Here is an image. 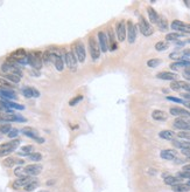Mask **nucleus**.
Segmentation results:
<instances>
[{"mask_svg":"<svg viewBox=\"0 0 190 192\" xmlns=\"http://www.w3.org/2000/svg\"><path fill=\"white\" fill-rule=\"evenodd\" d=\"M42 54L41 52H33V53H27V59H28V65H31L34 69H41L43 61H42Z\"/></svg>","mask_w":190,"mask_h":192,"instance_id":"nucleus-1","label":"nucleus"},{"mask_svg":"<svg viewBox=\"0 0 190 192\" xmlns=\"http://www.w3.org/2000/svg\"><path fill=\"white\" fill-rule=\"evenodd\" d=\"M138 27L141 32V34L145 37H151L153 33H154V28L153 26H151V23H148L144 16H139V23H138Z\"/></svg>","mask_w":190,"mask_h":192,"instance_id":"nucleus-2","label":"nucleus"},{"mask_svg":"<svg viewBox=\"0 0 190 192\" xmlns=\"http://www.w3.org/2000/svg\"><path fill=\"white\" fill-rule=\"evenodd\" d=\"M89 49H90V54H91V58L93 60H98L99 56H100V47H99L98 42L96 41V39L93 37L89 38Z\"/></svg>","mask_w":190,"mask_h":192,"instance_id":"nucleus-3","label":"nucleus"},{"mask_svg":"<svg viewBox=\"0 0 190 192\" xmlns=\"http://www.w3.org/2000/svg\"><path fill=\"white\" fill-rule=\"evenodd\" d=\"M127 40H128L129 44H134L135 42V40H137V34H138V27L134 25V23H132L131 20H129L128 23H127Z\"/></svg>","mask_w":190,"mask_h":192,"instance_id":"nucleus-4","label":"nucleus"},{"mask_svg":"<svg viewBox=\"0 0 190 192\" xmlns=\"http://www.w3.org/2000/svg\"><path fill=\"white\" fill-rule=\"evenodd\" d=\"M115 38L120 42H122L126 39V23L124 20L119 21L115 26Z\"/></svg>","mask_w":190,"mask_h":192,"instance_id":"nucleus-5","label":"nucleus"},{"mask_svg":"<svg viewBox=\"0 0 190 192\" xmlns=\"http://www.w3.org/2000/svg\"><path fill=\"white\" fill-rule=\"evenodd\" d=\"M74 53L76 55L77 61H79L81 63H83L85 61V58H86V53H85V47L82 42H77L74 48Z\"/></svg>","mask_w":190,"mask_h":192,"instance_id":"nucleus-6","label":"nucleus"},{"mask_svg":"<svg viewBox=\"0 0 190 192\" xmlns=\"http://www.w3.org/2000/svg\"><path fill=\"white\" fill-rule=\"evenodd\" d=\"M26 176H38L42 171V165L40 164H29L27 166H23Z\"/></svg>","mask_w":190,"mask_h":192,"instance_id":"nucleus-7","label":"nucleus"},{"mask_svg":"<svg viewBox=\"0 0 190 192\" xmlns=\"http://www.w3.org/2000/svg\"><path fill=\"white\" fill-rule=\"evenodd\" d=\"M64 62L67 63L70 69L75 70L76 69V65H77V58L74 51H70V52H67L65 53V56H64Z\"/></svg>","mask_w":190,"mask_h":192,"instance_id":"nucleus-8","label":"nucleus"},{"mask_svg":"<svg viewBox=\"0 0 190 192\" xmlns=\"http://www.w3.org/2000/svg\"><path fill=\"white\" fill-rule=\"evenodd\" d=\"M98 45L100 47V51L103 53H106L108 51V39H107V35L104 33V32H99L98 33Z\"/></svg>","mask_w":190,"mask_h":192,"instance_id":"nucleus-9","label":"nucleus"},{"mask_svg":"<svg viewBox=\"0 0 190 192\" xmlns=\"http://www.w3.org/2000/svg\"><path fill=\"white\" fill-rule=\"evenodd\" d=\"M170 27L174 30V31L177 32H183V33H190V25H187V23H182L180 20H174Z\"/></svg>","mask_w":190,"mask_h":192,"instance_id":"nucleus-10","label":"nucleus"},{"mask_svg":"<svg viewBox=\"0 0 190 192\" xmlns=\"http://www.w3.org/2000/svg\"><path fill=\"white\" fill-rule=\"evenodd\" d=\"M25 136H27V137H31L32 139H34V141H36L38 143H43L45 142V138H41V137H38V131L34 130L33 128H23L22 130H21Z\"/></svg>","mask_w":190,"mask_h":192,"instance_id":"nucleus-11","label":"nucleus"},{"mask_svg":"<svg viewBox=\"0 0 190 192\" xmlns=\"http://www.w3.org/2000/svg\"><path fill=\"white\" fill-rule=\"evenodd\" d=\"M19 145H20V139L15 138V139L9 141V142H6V143H4V144H1V145H0V149H1V150L9 151V152L12 154L13 151H15V149Z\"/></svg>","mask_w":190,"mask_h":192,"instance_id":"nucleus-12","label":"nucleus"},{"mask_svg":"<svg viewBox=\"0 0 190 192\" xmlns=\"http://www.w3.org/2000/svg\"><path fill=\"white\" fill-rule=\"evenodd\" d=\"M31 182H33V178L31 176H26L21 177V178H18L16 180L13 182V187L14 189H20V187H25L27 184H29Z\"/></svg>","mask_w":190,"mask_h":192,"instance_id":"nucleus-13","label":"nucleus"},{"mask_svg":"<svg viewBox=\"0 0 190 192\" xmlns=\"http://www.w3.org/2000/svg\"><path fill=\"white\" fill-rule=\"evenodd\" d=\"M161 158L162 159H166V161H174L177 156V151L174 149H166V150H162L161 151Z\"/></svg>","mask_w":190,"mask_h":192,"instance_id":"nucleus-14","label":"nucleus"},{"mask_svg":"<svg viewBox=\"0 0 190 192\" xmlns=\"http://www.w3.org/2000/svg\"><path fill=\"white\" fill-rule=\"evenodd\" d=\"M16 94L12 89H0V99L4 100H16Z\"/></svg>","mask_w":190,"mask_h":192,"instance_id":"nucleus-15","label":"nucleus"},{"mask_svg":"<svg viewBox=\"0 0 190 192\" xmlns=\"http://www.w3.org/2000/svg\"><path fill=\"white\" fill-rule=\"evenodd\" d=\"M173 125H174V128L181 129L182 131H190V123H188L187 121H184V120H181V118L175 120Z\"/></svg>","mask_w":190,"mask_h":192,"instance_id":"nucleus-16","label":"nucleus"},{"mask_svg":"<svg viewBox=\"0 0 190 192\" xmlns=\"http://www.w3.org/2000/svg\"><path fill=\"white\" fill-rule=\"evenodd\" d=\"M158 79L160 80H167V81H175L177 79V74L176 73H172V72H161L156 75Z\"/></svg>","mask_w":190,"mask_h":192,"instance_id":"nucleus-17","label":"nucleus"},{"mask_svg":"<svg viewBox=\"0 0 190 192\" xmlns=\"http://www.w3.org/2000/svg\"><path fill=\"white\" fill-rule=\"evenodd\" d=\"M27 56V53H26V51L23 49V48H19V49H16L14 51L13 53L11 54V58L13 59V60H15L16 63L20 61V60H22Z\"/></svg>","mask_w":190,"mask_h":192,"instance_id":"nucleus-18","label":"nucleus"},{"mask_svg":"<svg viewBox=\"0 0 190 192\" xmlns=\"http://www.w3.org/2000/svg\"><path fill=\"white\" fill-rule=\"evenodd\" d=\"M170 114L174 116H184V117H190V111L183 109V108L173 107L170 108Z\"/></svg>","mask_w":190,"mask_h":192,"instance_id":"nucleus-19","label":"nucleus"},{"mask_svg":"<svg viewBox=\"0 0 190 192\" xmlns=\"http://www.w3.org/2000/svg\"><path fill=\"white\" fill-rule=\"evenodd\" d=\"M190 67V61H187V60H180V61H175L174 63L170 65V68L174 70H178L181 68H189Z\"/></svg>","mask_w":190,"mask_h":192,"instance_id":"nucleus-20","label":"nucleus"},{"mask_svg":"<svg viewBox=\"0 0 190 192\" xmlns=\"http://www.w3.org/2000/svg\"><path fill=\"white\" fill-rule=\"evenodd\" d=\"M107 39H108V46L110 48L108 49H111V51H114V49H117V42H115V34L113 33L112 31V28H108L107 30Z\"/></svg>","mask_w":190,"mask_h":192,"instance_id":"nucleus-21","label":"nucleus"},{"mask_svg":"<svg viewBox=\"0 0 190 192\" xmlns=\"http://www.w3.org/2000/svg\"><path fill=\"white\" fill-rule=\"evenodd\" d=\"M152 117L155 121H167L168 114L162 111V110H154L152 113Z\"/></svg>","mask_w":190,"mask_h":192,"instance_id":"nucleus-22","label":"nucleus"},{"mask_svg":"<svg viewBox=\"0 0 190 192\" xmlns=\"http://www.w3.org/2000/svg\"><path fill=\"white\" fill-rule=\"evenodd\" d=\"M147 13H148V16H149V21L152 23H158L159 21L160 16L158 14V12L154 9L153 7H148L147 8Z\"/></svg>","mask_w":190,"mask_h":192,"instance_id":"nucleus-23","label":"nucleus"},{"mask_svg":"<svg viewBox=\"0 0 190 192\" xmlns=\"http://www.w3.org/2000/svg\"><path fill=\"white\" fill-rule=\"evenodd\" d=\"M165 183L167 185L174 186L176 184H181L182 183V178H180V177L177 176H168L165 178Z\"/></svg>","mask_w":190,"mask_h":192,"instance_id":"nucleus-24","label":"nucleus"},{"mask_svg":"<svg viewBox=\"0 0 190 192\" xmlns=\"http://www.w3.org/2000/svg\"><path fill=\"white\" fill-rule=\"evenodd\" d=\"M159 137L166 141H173L175 137V132L172 130H162L159 132Z\"/></svg>","mask_w":190,"mask_h":192,"instance_id":"nucleus-25","label":"nucleus"},{"mask_svg":"<svg viewBox=\"0 0 190 192\" xmlns=\"http://www.w3.org/2000/svg\"><path fill=\"white\" fill-rule=\"evenodd\" d=\"M172 189H173V191L174 192H188L190 191V186L188 184H176L174 186H172Z\"/></svg>","mask_w":190,"mask_h":192,"instance_id":"nucleus-26","label":"nucleus"},{"mask_svg":"<svg viewBox=\"0 0 190 192\" xmlns=\"http://www.w3.org/2000/svg\"><path fill=\"white\" fill-rule=\"evenodd\" d=\"M158 26H159V30L162 32H166L169 28V25H168V21L166 18L163 16H160L159 21H158Z\"/></svg>","mask_w":190,"mask_h":192,"instance_id":"nucleus-27","label":"nucleus"},{"mask_svg":"<svg viewBox=\"0 0 190 192\" xmlns=\"http://www.w3.org/2000/svg\"><path fill=\"white\" fill-rule=\"evenodd\" d=\"M16 159L18 158H14V157H7L2 161V165L5 168H13V166H16Z\"/></svg>","mask_w":190,"mask_h":192,"instance_id":"nucleus-28","label":"nucleus"},{"mask_svg":"<svg viewBox=\"0 0 190 192\" xmlns=\"http://www.w3.org/2000/svg\"><path fill=\"white\" fill-rule=\"evenodd\" d=\"M33 150H34L33 145H25L20 149V151L18 154L21 155V156H29L31 154H33Z\"/></svg>","mask_w":190,"mask_h":192,"instance_id":"nucleus-29","label":"nucleus"},{"mask_svg":"<svg viewBox=\"0 0 190 192\" xmlns=\"http://www.w3.org/2000/svg\"><path fill=\"white\" fill-rule=\"evenodd\" d=\"M5 79L7 80L8 82L14 83V85L19 83V82H20V80H21V77L15 75V74H6V75H5Z\"/></svg>","mask_w":190,"mask_h":192,"instance_id":"nucleus-30","label":"nucleus"},{"mask_svg":"<svg viewBox=\"0 0 190 192\" xmlns=\"http://www.w3.org/2000/svg\"><path fill=\"white\" fill-rule=\"evenodd\" d=\"M183 35L181 34V33H169V34H167L166 35V40L168 41H177L180 38H182Z\"/></svg>","mask_w":190,"mask_h":192,"instance_id":"nucleus-31","label":"nucleus"},{"mask_svg":"<svg viewBox=\"0 0 190 192\" xmlns=\"http://www.w3.org/2000/svg\"><path fill=\"white\" fill-rule=\"evenodd\" d=\"M168 47H169V44H168L167 41H159L155 45V49L159 51V52H163V51L168 49Z\"/></svg>","mask_w":190,"mask_h":192,"instance_id":"nucleus-32","label":"nucleus"},{"mask_svg":"<svg viewBox=\"0 0 190 192\" xmlns=\"http://www.w3.org/2000/svg\"><path fill=\"white\" fill-rule=\"evenodd\" d=\"M0 89H12V83L8 82L5 77L0 76Z\"/></svg>","mask_w":190,"mask_h":192,"instance_id":"nucleus-33","label":"nucleus"},{"mask_svg":"<svg viewBox=\"0 0 190 192\" xmlns=\"http://www.w3.org/2000/svg\"><path fill=\"white\" fill-rule=\"evenodd\" d=\"M6 104H7L8 108L11 109H16V110H23L25 107L22 104H19V103H15V102H12V101H6Z\"/></svg>","mask_w":190,"mask_h":192,"instance_id":"nucleus-34","label":"nucleus"},{"mask_svg":"<svg viewBox=\"0 0 190 192\" xmlns=\"http://www.w3.org/2000/svg\"><path fill=\"white\" fill-rule=\"evenodd\" d=\"M12 130V127L9 123H2L0 124V134H8Z\"/></svg>","mask_w":190,"mask_h":192,"instance_id":"nucleus-35","label":"nucleus"},{"mask_svg":"<svg viewBox=\"0 0 190 192\" xmlns=\"http://www.w3.org/2000/svg\"><path fill=\"white\" fill-rule=\"evenodd\" d=\"M38 186V182H36V180H33V182H31L29 184H27L26 186H25V190H26L27 192H32V191H34Z\"/></svg>","mask_w":190,"mask_h":192,"instance_id":"nucleus-36","label":"nucleus"},{"mask_svg":"<svg viewBox=\"0 0 190 192\" xmlns=\"http://www.w3.org/2000/svg\"><path fill=\"white\" fill-rule=\"evenodd\" d=\"M183 83H184L183 81H174V82L170 83V88L173 90H180L183 88Z\"/></svg>","mask_w":190,"mask_h":192,"instance_id":"nucleus-37","label":"nucleus"},{"mask_svg":"<svg viewBox=\"0 0 190 192\" xmlns=\"http://www.w3.org/2000/svg\"><path fill=\"white\" fill-rule=\"evenodd\" d=\"M161 60L160 59H151V60H148L147 61V66L148 67H151V68H155V67H158L159 65H161Z\"/></svg>","mask_w":190,"mask_h":192,"instance_id":"nucleus-38","label":"nucleus"},{"mask_svg":"<svg viewBox=\"0 0 190 192\" xmlns=\"http://www.w3.org/2000/svg\"><path fill=\"white\" fill-rule=\"evenodd\" d=\"M21 92H22V95L25 97H27V99H31L33 97V94H32V87H23L22 89H21Z\"/></svg>","mask_w":190,"mask_h":192,"instance_id":"nucleus-39","label":"nucleus"},{"mask_svg":"<svg viewBox=\"0 0 190 192\" xmlns=\"http://www.w3.org/2000/svg\"><path fill=\"white\" fill-rule=\"evenodd\" d=\"M28 159H31L33 162H40L42 159V155L40 154V152H33L28 156Z\"/></svg>","mask_w":190,"mask_h":192,"instance_id":"nucleus-40","label":"nucleus"},{"mask_svg":"<svg viewBox=\"0 0 190 192\" xmlns=\"http://www.w3.org/2000/svg\"><path fill=\"white\" fill-rule=\"evenodd\" d=\"M14 175L18 176L19 178H21V177H26V173H25L23 166H16L15 170H14Z\"/></svg>","mask_w":190,"mask_h":192,"instance_id":"nucleus-41","label":"nucleus"},{"mask_svg":"<svg viewBox=\"0 0 190 192\" xmlns=\"http://www.w3.org/2000/svg\"><path fill=\"white\" fill-rule=\"evenodd\" d=\"M82 100H83V96H82V95H77L76 97H74V99H71V100H70V102H69V106L74 107V106H76L77 103H79Z\"/></svg>","mask_w":190,"mask_h":192,"instance_id":"nucleus-42","label":"nucleus"},{"mask_svg":"<svg viewBox=\"0 0 190 192\" xmlns=\"http://www.w3.org/2000/svg\"><path fill=\"white\" fill-rule=\"evenodd\" d=\"M169 58H170V59H174V60H178V61H180V59H181V60H182V59H185V56L183 55V53H176V52L170 54Z\"/></svg>","mask_w":190,"mask_h":192,"instance_id":"nucleus-43","label":"nucleus"},{"mask_svg":"<svg viewBox=\"0 0 190 192\" xmlns=\"http://www.w3.org/2000/svg\"><path fill=\"white\" fill-rule=\"evenodd\" d=\"M177 136H178L180 138L189 139L190 141V132L189 131H180V132L177 134Z\"/></svg>","mask_w":190,"mask_h":192,"instance_id":"nucleus-44","label":"nucleus"},{"mask_svg":"<svg viewBox=\"0 0 190 192\" xmlns=\"http://www.w3.org/2000/svg\"><path fill=\"white\" fill-rule=\"evenodd\" d=\"M7 135H8V137H9V138L15 139V138H16V136L19 135V130H18V129H13V128H12V130L9 131V132H8Z\"/></svg>","mask_w":190,"mask_h":192,"instance_id":"nucleus-45","label":"nucleus"},{"mask_svg":"<svg viewBox=\"0 0 190 192\" xmlns=\"http://www.w3.org/2000/svg\"><path fill=\"white\" fill-rule=\"evenodd\" d=\"M168 101H172V102H176V103H181V104H184L185 101H183L182 99H178V97H174V96H167Z\"/></svg>","mask_w":190,"mask_h":192,"instance_id":"nucleus-46","label":"nucleus"},{"mask_svg":"<svg viewBox=\"0 0 190 192\" xmlns=\"http://www.w3.org/2000/svg\"><path fill=\"white\" fill-rule=\"evenodd\" d=\"M32 94H33V97H38L40 96V92L34 87H32Z\"/></svg>","mask_w":190,"mask_h":192,"instance_id":"nucleus-47","label":"nucleus"},{"mask_svg":"<svg viewBox=\"0 0 190 192\" xmlns=\"http://www.w3.org/2000/svg\"><path fill=\"white\" fill-rule=\"evenodd\" d=\"M183 76L185 77L188 81H190V69H184V72H183Z\"/></svg>","mask_w":190,"mask_h":192,"instance_id":"nucleus-48","label":"nucleus"},{"mask_svg":"<svg viewBox=\"0 0 190 192\" xmlns=\"http://www.w3.org/2000/svg\"><path fill=\"white\" fill-rule=\"evenodd\" d=\"M181 96H182L183 99H187V100L190 101V93H182Z\"/></svg>","mask_w":190,"mask_h":192,"instance_id":"nucleus-49","label":"nucleus"},{"mask_svg":"<svg viewBox=\"0 0 190 192\" xmlns=\"http://www.w3.org/2000/svg\"><path fill=\"white\" fill-rule=\"evenodd\" d=\"M183 55H184L185 58H188V56H190V49H185V51L183 52Z\"/></svg>","mask_w":190,"mask_h":192,"instance_id":"nucleus-50","label":"nucleus"},{"mask_svg":"<svg viewBox=\"0 0 190 192\" xmlns=\"http://www.w3.org/2000/svg\"><path fill=\"white\" fill-rule=\"evenodd\" d=\"M32 75H35V76H40V73H38V70H33V72H32Z\"/></svg>","mask_w":190,"mask_h":192,"instance_id":"nucleus-51","label":"nucleus"},{"mask_svg":"<svg viewBox=\"0 0 190 192\" xmlns=\"http://www.w3.org/2000/svg\"><path fill=\"white\" fill-rule=\"evenodd\" d=\"M184 106L190 109V101H185V102H184Z\"/></svg>","mask_w":190,"mask_h":192,"instance_id":"nucleus-52","label":"nucleus"},{"mask_svg":"<svg viewBox=\"0 0 190 192\" xmlns=\"http://www.w3.org/2000/svg\"><path fill=\"white\" fill-rule=\"evenodd\" d=\"M50 184H54V180H48V182H47V185L50 186Z\"/></svg>","mask_w":190,"mask_h":192,"instance_id":"nucleus-53","label":"nucleus"},{"mask_svg":"<svg viewBox=\"0 0 190 192\" xmlns=\"http://www.w3.org/2000/svg\"><path fill=\"white\" fill-rule=\"evenodd\" d=\"M187 42H188V44H190V39H188V40H187Z\"/></svg>","mask_w":190,"mask_h":192,"instance_id":"nucleus-54","label":"nucleus"},{"mask_svg":"<svg viewBox=\"0 0 190 192\" xmlns=\"http://www.w3.org/2000/svg\"><path fill=\"white\" fill-rule=\"evenodd\" d=\"M38 192H48V191H45V190H41V191H38Z\"/></svg>","mask_w":190,"mask_h":192,"instance_id":"nucleus-55","label":"nucleus"},{"mask_svg":"<svg viewBox=\"0 0 190 192\" xmlns=\"http://www.w3.org/2000/svg\"><path fill=\"white\" fill-rule=\"evenodd\" d=\"M1 139H2V136H1V135H0V141H1Z\"/></svg>","mask_w":190,"mask_h":192,"instance_id":"nucleus-56","label":"nucleus"},{"mask_svg":"<svg viewBox=\"0 0 190 192\" xmlns=\"http://www.w3.org/2000/svg\"><path fill=\"white\" fill-rule=\"evenodd\" d=\"M1 111H2V109H1V107H0V113H1Z\"/></svg>","mask_w":190,"mask_h":192,"instance_id":"nucleus-57","label":"nucleus"},{"mask_svg":"<svg viewBox=\"0 0 190 192\" xmlns=\"http://www.w3.org/2000/svg\"><path fill=\"white\" fill-rule=\"evenodd\" d=\"M188 123H190V121H189V122H188Z\"/></svg>","mask_w":190,"mask_h":192,"instance_id":"nucleus-58","label":"nucleus"}]
</instances>
